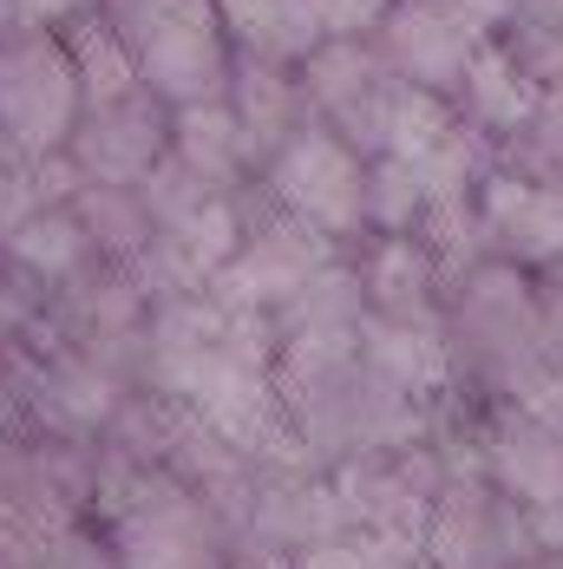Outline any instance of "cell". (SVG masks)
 <instances>
[{
  "instance_id": "30bf717a",
  "label": "cell",
  "mask_w": 563,
  "mask_h": 569,
  "mask_svg": "<svg viewBox=\"0 0 563 569\" xmlns=\"http://www.w3.org/2000/svg\"><path fill=\"white\" fill-rule=\"evenodd\" d=\"M537 99H544V86L505 53V40H485V53L465 66V79L452 92V112L465 118L472 131H485L492 144H505L511 131L537 112Z\"/></svg>"
},
{
  "instance_id": "cb8c5ba5",
  "label": "cell",
  "mask_w": 563,
  "mask_h": 569,
  "mask_svg": "<svg viewBox=\"0 0 563 569\" xmlns=\"http://www.w3.org/2000/svg\"><path fill=\"white\" fill-rule=\"evenodd\" d=\"M537 282H557V288H563V262H557V269H551V276H537Z\"/></svg>"
},
{
  "instance_id": "5b68a950",
  "label": "cell",
  "mask_w": 563,
  "mask_h": 569,
  "mask_svg": "<svg viewBox=\"0 0 563 569\" xmlns=\"http://www.w3.org/2000/svg\"><path fill=\"white\" fill-rule=\"evenodd\" d=\"M374 33H381L374 40L381 66L394 79H406V86H419V92H439V99L458 92L465 66L485 53V40H492V27H478L452 0H394Z\"/></svg>"
},
{
  "instance_id": "6da1fadb",
  "label": "cell",
  "mask_w": 563,
  "mask_h": 569,
  "mask_svg": "<svg viewBox=\"0 0 563 569\" xmlns=\"http://www.w3.org/2000/svg\"><path fill=\"white\" fill-rule=\"evenodd\" d=\"M125 53L138 66V86L184 112V106H217L229 92V53L217 0H99Z\"/></svg>"
},
{
  "instance_id": "8fae6325",
  "label": "cell",
  "mask_w": 563,
  "mask_h": 569,
  "mask_svg": "<svg viewBox=\"0 0 563 569\" xmlns=\"http://www.w3.org/2000/svg\"><path fill=\"white\" fill-rule=\"evenodd\" d=\"M170 158L190 177H204L210 190H224V197H236L249 177L263 171L224 99H217V106H184V112H170Z\"/></svg>"
},
{
  "instance_id": "484cf974",
  "label": "cell",
  "mask_w": 563,
  "mask_h": 569,
  "mask_svg": "<svg viewBox=\"0 0 563 569\" xmlns=\"http://www.w3.org/2000/svg\"><path fill=\"white\" fill-rule=\"evenodd\" d=\"M0 569H13V563H0Z\"/></svg>"
},
{
  "instance_id": "7c38bea8",
  "label": "cell",
  "mask_w": 563,
  "mask_h": 569,
  "mask_svg": "<svg viewBox=\"0 0 563 569\" xmlns=\"http://www.w3.org/2000/svg\"><path fill=\"white\" fill-rule=\"evenodd\" d=\"M224 13V40L236 59H263V66H302L322 47V27L308 13V0H217Z\"/></svg>"
},
{
  "instance_id": "603a6c76",
  "label": "cell",
  "mask_w": 563,
  "mask_h": 569,
  "mask_svg": "<svg viewBox=\"0 0 563 569\" xmlns=\"http://www.w3.org/2000/svg\"><path fill=\"white\" fill-rule=\"evenodd\" d=\"M13 557H20V537H13V530H7V517H0V563H13Z\"/></svg>"
},
{
  "instance_id": "d4e9b609",
  "label": "cell",
  "mask_w": 563,
  "mask_h": 569,
  "mask_svg": "<svg viewBox=\"0 0 563 569\" xmlns=\"http://www.w3.org/2000/svg\"><path fill=\"white\" fill-rule=\"evenodd\" d=\"M7 158H13V151H7V138H0V164H7Z\"/></svg>"
},
{
  "instance_id": "ffe728a7",
  "label": "cell",
  "mask_w": 563,
  "mask_h": 569,
  "mask_svg": "<svg viewBox=\"0 0 563 569\" xmlns=\"http://www.w3.org/2000/svg\"><path fill=\"white\" fill-rule=\"evenodd\" d=\"M452 7H458V13H472L478 27H492V20H517V7H524V0H452Z\"/></svg>"
},
{
  "instance_id": "3957f363",
  "label": "cell",
  "mask_w": 563,
  "mask_h": 569,
  "mask_svg": "<svg viewBox=\"0 0 563 569\" xmlns=\"http://www.w3.org/2000/svg\"><path fill=\"white\" fill-rule=\"evenodd\" d=\"M86 112L72 59L47 33L0 40V138L13 158H53L66 151L72 124Z\"/></svg>"
},
{
  "instance_id": "ac0fdd59",
  "label": "cell",
  "mask_w": 563,
  "mask_h": 569,
  "mask_svg": "<svg viewBox=\"0 0 563 569\" xmlns=\"http://www.w3.org/2000/svg\"><path fill=\"white\" fill-rule=\"evenodd\" d=\"M288 569H426L419 563V543L406 537H374V530H340L335 543L295 557Z\"/></svg>"
},
{
  "instance_id": "5bb4252c",
  "label": "cell",
  "mask_w": 563,
  "mask_h": 569,
  "mask_svg": "<svg viewBox=\"0 0 563 569\" xmlns=\"http://www.w3.org/2000/svg\"><path fill=\"white\" fill-rule=\"evenodd\" d=\"M72 217H79V229H86L92 256H99V262H118V269H131V262L158 242V217H151L145 190H106V183H86V190L72 197Z\"/></svg>"
},
{
  "instance_id": "2e32d148",
  "label": "cell",
  "mask_w": 563,
  "mask_h": 569,
  "mask_svg": "<svg viewBox=\"0 0 563 569\" xmlns=\"http://www.w3.org/2000/svg\"><path fill=\"white\" fill-rule=\"evenodd\" d=\"M433 217L426 171L406 158H374L367 164V236H419Z\"/></svg>"
},
{
  "instance_id": "9a60e30c",
  "label": "cell",
  "mask_w": 563,
  "mask_h": 569,
  "mask_svg": "<svg viewBox=\"0 0 563 569\" xmlns=\"http://www.w3.org/2000/svg\"><path fill=\"white\" fill-rule=\"evenodd\" d=\"M66 59H72V79H79V99H86V112L92 106H118V99H131L138 92V66L125 53V40L112 33V20L92 7V13H72V27H66Z\"/></svg>"
},
{
  "instance_id": "ba28073f",
  "label": "cell",
  "mask_w": 563,
  "mask_h": 569,
  "mask_svg": "<svg viewBox=\"0 0 563 569\" xmlns=\"http://www.w3.org/2000/svg\"><path fill=\"white\" fill-rule=\"evenodd\" d=\"M360 301L374 321H439L446 315V269L419 236H374L354 256Z\"/></svg>"
},
{
  "instance_id": "d6986e66",
  "label": "cell",
  "mask_w": 563,
  "mask_h": 569,
  "mask_svg": "<svg viewBox=\"0 0 563 569\" xmlns=\"http://www.w3.org/2000/svg\"><path fill=\"white\" fill-rule=\"evenodd\" d=\"M517 406H531L544 426H557V432H563V367H544V380L517 399Z\"/></svg>"
},
{
  "instance_id": "44dd1931",
  "label": "cell",
  "mask_w": 563,
  "mask_h": 569,
  "mask_svg": "<svg viewBox=\"0 0 563 569\" xmlns=\"http://www.w3.org/2000/svg\"><path fill=\"white\" fill-rule=\"evenodd\" d=\"M13 13H33V20H59V13H72L79 0H7Z\"/></svg>"
},
{
  "instance_id": "8992f818",
  "label": "cell",
  "mask_w": 563,
  "mask_h": 569,
  "mask_svg": "<svg viewBox=\"0 0 563 569\" xmlns=\"http://www.w3.org/2000/svg\"><path fill=\"white\" fill-rule=\"evenodd\" d=\"M472 236L485 262L551 276L563 262V183H531V177H511L492 164L472 197Z\"/></svg>"
},
{
  "instance_id": "52a82bcc",
  "label": "cell",
  "mask_w": 563,
  "mask_h": 569,
  "mask_svg": "<svg viewBox=\"0 0 563 569\" xmlns=\"http://www.w3.org/2000/svg\"><path fill=\"white\" fill-rule=\"evenodd\" d=\"M66 158L86 183H106V190H145V177L170 158V106H158L145 86L118 106H92L79 112L72 138H66Z\"/></svg>"
},
{
  "instance_id": "277c9868",
  "label": "cell",
  "mask_w": 563,
  "mask_h": 569,
  "mask_svg": "<svg viewBox=\"0 0 563 569\" xmlns=\"http://www.w3.org/2000/svg\"><path fill=\"white\" fill-rule=\"evenodd\" d=\"M465 439L478 452V471L517 511H563V432L544 426L531 406H478V412H465Z\"/></svg>"
},
{
  "instance_id": "4fadbf2b",
  "label": "cell",
  "mask_w": 563,
  "mask_h": 569,
  "mask_svg": "<svg viewBox=\"0 0 563 569\" xmlns=\"http://www.w3.org/2000/svg\"><path fill=\"white\" fill-rule=\"evenodd\" d=\"M0 262L13 269V276H27L33 288H66L72 276H86L99 256H92V242H86V229L72 210H40L33 223H20L7 242H0Z\"/></svg>"
},
{
  "instance_id": "7a4b0ae2",
  "label": "cell",
  "mask_w": 563,
  "mask_h": 569,
  "mask_svg": "<svg viewBox=\"0 0 563 569\" xmlns=\"http://www.w3.org/2000/svg\"><path fill=\"white\" fill-rule=\"evenodd\" d=\"M263 190L282 217L308 223L328 242H354L367 236V158L354 144H340L328 124H302L276 158L263 164Z\"/></svg>"
},
{
  "instance_id": "e0dca14e",
  "label": "cell",
  "mask_w": 563,
  "mask_h": 569,
  "mask_svg": "<svg viewBox=\"0 0 563 569\" xmlns=\"http://www.w3.org/2000/svg\"><path fill=\"white\" fill-rule=\"evenodd\" d=\"M498 171L531 177V183H563V86H551L537 112L498 144Z\"/></svg>"
},
{
  "instance_id": "9c48e42d",
  "label": "cell",
  "mask_w": 563,
  "mask_h": 569,
  "mask_svg": "<svg viewBox=\"0 0 563 569\" xmlns=\"http://www.w3.org/2000/svg\"><path fill=\"white\" fill-rule=\"evenodd\" d=\"M224 106L236 112L243 138H249V151H256V164H269L282 144H288V138L308 124V99H302V79H295V66L236 59V66H229Z\"/></svg>"
},
{
  "instance_id": "7402d4cb",
  "label": "cell",
  "mask_w": 563,
  "mask_h": 569,
  "mask_svg": "<svg viewBox=\"0 0 563 569\" xmlns=\"http://www.w3.org/2000/svg\"><path fill=\"white\" fill-rule=\"evenodd\" d=\"M229 569H288L282 557H229Z\"/></svg>"
}]
</instances>
